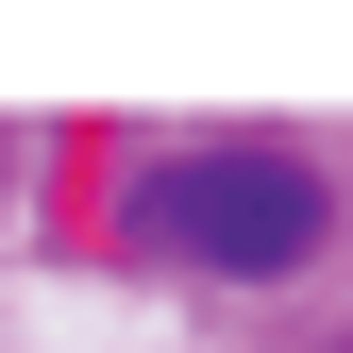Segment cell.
Instances as JSON below:
<instances>
[{"label": "cell", "mask_w": 353, "mask_h": 353, "mask_svg": "<svg viewBox=\"0 0 353 353\" xmlns=\"http://www.w3.org/2000/svg\"><path fill=\"white\" fill-rule=\"evenodd\" d=\"M320 168L303 152H270V135H219V152H168V168H135V236L152 252H185V270H219V286H270V270H303L320 252Z\"/></svg>", "instance_id": "6da1fadb"}]
</instances>
